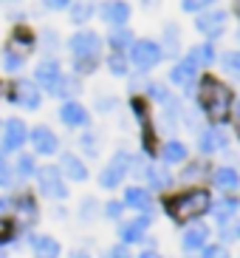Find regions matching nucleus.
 <instances>
[{
    "mask_svg": "<svg viewBox=\"0 0 240 258\" xmlns=\"http://www.w3.org/2000/svg\"><path fill=\"white\" fill-rule=\"evenodd\" d=\"M139 258H164V255H161V252H156V250H144Z\"/></svg>",
    "mask_w": 240,
    "mask_h": 258,
    "instance_id": "obj_50",
    "label": "nucleus"
},
{
    "mask_svg": "<svg viewBox=\"0 0 240 258\" xmlns=\"http://www.w3.org/2000/svg\"><path fill=\"white\" fill-rule=\"evenodd\" d=\"M212 182H215L218 190H223V193H234V190L240 187V176H237L234 167H218L215 176H212Z\"/></svg>",
    "mask_w": 240,
    "mask_h": 258,
    "instance_id": "obj_21",
    "label": "nucleus"
},
{
    "mask_svg": "<svg viewBox=\"0 0 240 258\" xmlns=\"http://www.w3.org/2000/svg\"><path fill=\"white\" fill-rule=\"evenodd\" d=\"M71 54H74V62H76V71L79 74H90L96 71V62H99V54H102V40H99L96 31H76L71 37Z\"/></svg>",
    "mask_w": 240,
    "mask_h": 258,
    "instance_id": "obj_3",
    "label": "nucleus"
},
{
    "mask_svg": "<svg viewBox=\"0 0 240 258\" xmlns=\"http://www.w3.org/2000/svg\"><path fill=\"white\" fill-rule=\"evenodd\" d=\"M6 238H12V224H9L3 216H0V244L6 241Z\"/></svg>",
    "mask_w": 240,
    "mask_h": 258,
    "instance_id": "obj_47",
    "label": "nucleus"
},
{
    "mask_svg": "<svg viewBox=\"0 0 240 258\" xmlns=\"http://www.w3.org/2000/svg\"><path fill=\"white\" fill-rule=\"evenodd\" d=\"M26 139H29V131H26V122L23 119H9L6 125H3V151L12 153V151H20L23 145H26Z\"/></svg>",
    "mask_w": 240,
    "mask_h": 258,
    "instance_id": "obj_9",
    "label": "nucleus"
},
{
    "mask_svg": "<svg viewBox=\"0 0 240 258\" xmlns=\"http://www.w3.org/2000/svg\"><path fill=\"white\" fill-rule=\"evenodd\" d=\"M234 235H237V230H234L232 221H229V224H223V241H234Z\"/></svg>",
    "mask_w": 240,
    "mask_h": 258,
    "instance_id": "obj_48",
    "label": "nucleus"
},
{
    "mask_svg": "<svg viewBox=\"0 0 240 258\" xmlns=\"http://www.w3.org/2000/svg\"><path fill=\"white\" fill-rule=\"evenodd\" d=\"M3 66H6L9 74H17V71L23 69V57H17L15 51H6L3 54Z\"/></svg>",
    "mask_w": 240,
    "mask_h": 258,
    "instance_id": "obj_37",
    "label": "nucleus"
},
{
    "mask_svg": "<svg viewBox=\"0 0 240 258\" xmlns=\"http://www.w3.org/2000/svg\"><path fill=\"white\" fill-rule=\"evenodd\" d=\"M195 74H198V69L189 60H184V62H178V66H173V69H170V80H173L175 85H192Z\"/></svg>",
    "mask_w": 240,
    "mask_h": 258,
    "instance_id": "obj_28",
    "label": "nucleus"
},
{
    "mask_svg": "<svg viewBox=\"0 0 240 258\" xmlns=\"http://www.w3.org/2000/svg\"><path fill=\"white\" fill-rule=\"evenodd\" d=\"M116 105H119L116 97H96V111H102V114L105 111H116Z\"/></svg>",
    "mask_w": 240,
    "mask_h": 258,
    "instance_id": "obj_41",
    "label": "nucleus"
},
{
    "mask_svg": "<svg viewBox=\"0 0 240 258\" xmlns=\"http://www.w3.org/2000/svg\"><path fill=\"white\" fill-rule=\"evenodd\" d=\"M212 216H215V221L218 224H229V221L234 219V213H237V199L229 196V199H220L215 207H209Z\"/></svg>",
    "mask_w": 240,
    "mask_h": 258,
    "instance_id": "obj_27",
    "label": "nucleus"
},
{
    "mask_svg": "<svg viewBox=\"0 0 240 258\" xmlns=\"http://www.w3.org/2000/svg\"><path fill=\"white\" fill-rule=\"evenodd\" d=\"M12 184V167H9L6 159H0V187Z\"/></svg>",
    "mask_w": 240,
    "mask_h": 258,
    "instance_id": "obj_44",
    "label": "nucleus"
},
{
    "mask_svg": "<svg viewBox=\"0 0 240 258\" xmlns=\"http://www.w3.org/2000/svg\"><path fill=\"white\" fill-rule=\"evenodd\" d=\"M130 153H125V151H116V156H113L110 162L105 165V170H102V176H99V184L102 187H107V190H113V187H119L122 182H125V176H128V170H130Z\"/></svg>",
    "mask_w": 240,
    "mask_h": 258,
    "instance_id": "obj_6",
    "label": "nucleus"
},
{
    "mask_svg": "<svg viewBox=\"0 0 240 258\" xmlns=\"http://www.w3.org/2000/svg\"><path fill=\"white\" fill-rule=\"evenodd\" d=\"M99 15H102V20H105L107 26H125L130 20V6L125 3V0H107L105 6L99 9Z\"/></svg>",
    "mask_w": 240,
    "mask_h": 258,
    "instance_id": "obj_13",
    "label": "nucleus"
},
{
    "mask_svg": "<svg viewBox=\"0 0 240 258\" xmlns=\"http://www.w3.org/2000/svg\"><path fill=\"white\" fill-rule=\"evenodd\" d=\"M107 43L113 46V51H128V46H133V31L128 26H113L110 34H107Z\"/></svg>",
    "mask_w": 240,
    "mask_h": 258,
    "instance_id": "obj_25",
    "label": "nucleus"
},
{
    "mask_svg": "<svg viewBox=\"0 0 240 258\" xmlns=\"http://www.w3.org/2000/svg\"><path fill=\"white\" fill-rule=\"evenodd\" d=\"M212 207V196L206 190H187V193H181V196H173L167 202V213H170V219L184 224V221H195L201 219L203 213Z\"/></svg>",
    "mask_w": 240,
    "mask_h": 258,
    "instance_id": "obj_1",
    "label": "nucleus"
},
{
    "mask_svg": "<svg viewBox=\"0 0 240 258\" xmlns=\"http://www.w3.org/2000/svg\"><path fill=\"white\" fill-rule=\"evenodd\" d=\"M34 176H37V187H40L43 196H48V199H68V184H65V179H62L60 167L45 165V167H40Z\"/></svg>",
    "mask_w": 240,
    "mask_h": 258,
    "instance_id": "obj_4",
    "label": "nucleus"
},
{
    "mask_svg": "<svg viewBox=\"0 0 240 258\" xmlns=\"http://www.w3.org/2000/svg\"><path fill=\"white\" fill-rule=\"evenodd\" d=\"M9 99L20 108H29V111L40 108V102H43V97H40V91H37V83H29V80H17V83L12 85Z\"/></svg>",
    "mask_w": 240,
    "mask_h": 258,
    "instance_id": "obj_8",
    "label": "nucleus"
},
{
    "mask_svg": "<svg viewBox=\"0 0 240 258\" xmlns=\"http://www.w3.org/2000/svg\"><path fill=\"white\" fill-rule=\"evenodd\" d=\"M195 69H201V66H212V62L218 60V54H215V46L212 43H201V46H195L192 51H189V57H187Z\"/></svg>",
    "mask_w": 240,
    "mask_h": 258,
    "instance_id": "obj_26",
    "label": "nucleus"
},
{
    "mask_svg": "<svg viewBox=\"0 0 240 258\" xmlns=\"http://www.w3.org/2000/svg\"><path fill=\"white\" fill-rule=\"evenodd\" d=\"M96 213H99L96 199H85V202H82V207H79V216H82L85 221H93V219H96Z\"/></svg>",
    "mask_w": 240,
    "mask_h": 258,
    "instance_id": "obj_36",
    "label": "nucleus"
},
{
    "mask_svg": "<svg viewBox=\"0 0 240 258\" xmlns=\"http://www.w3.org/2000/svg\"><path fill=\"white\" fill-rule=\"evenodd\" d=\"M105 258H133L128 250V244H116V247H110V250L105 252Z\"/></svg>",
    "mask_w": 240,
    "mask_h": 258,
    "instance_id": "obj_42",
    "label": "nucleus"
},
{
    "mask_svg": "<svg viewBox=\"0 0 240 258\" xmlns=\"http://www.w3.org/2000/svg\"><path fill=\"white\" fill-rule=\"evenodd\" d=\"M226 145H229V137H226L223 128H203L201 134H198V151L201 153H218L223 151Z\"/></svg>",
    "mask_w": 240,
    "mask_h": 258,
    "instance_id": "obj_11",
    "label": "nucleus"
},
{
    "mask_svg": "<svg viewBox=\"0 0 240 258\" xmlns=\"http://www.w3.org/2000/svg\"><path fill=\"white\" fill-rule=\"evenodd\" d=\"M184 159H187V145L178 142V139L164 142V148H161V162L164 165H181Z\"/></svg>",
    "mask_w": 240,
    "mask_h": 258,
    "instance_id": "obj_23",
    "label": "nucleus"
},
{
    "mask_svg": "<svg viewBox=\"0 0 240 258\" xmlns=\"http://www.w3.org/2000/svg\"><path fill=\"white\" fill-rule=\"evenodd\" d=\"M201 105L203 111H206V116H212V119H229L232 116V105H234V97H232V88H226L223 83H218V80H212V77H206L201 83Z\"/></svg>",
    "mask_w": 240,
    "mask_h": 258,
    "instance_id": "obj_2",
    "label": "nucleus"
},
{
    "mask_svg": "<svg viewBox=\"0 0 240 258\" xmlns=\"http://www.w3.org/2000/svg\"><path fill=\"white\" fill-rule=\"evenodd\" d=\"M34 46H37V40H34V34H31V31L15 29V34H12V48H9V51H15L17 57H26V54H29Z\"/></svg>",
    "mask_w": 240,
    "mask_h": 258,
    "instance_id": "obj_24",
    "label": "nucleus"
},
{
    "mask_svg": "<svg viewBox=\"0 0 240 258\" xmlns=\"http://www.w3.org/2000/svg\"><path fill=\"white\" fill-rule=\"evenodd\" d=\"M144 179L150 182V190H167L173 184V176L167 173V167L161 165H147L144 167Z\"/></svg>",
    "mask_w": 240,
    "mask_h": 258,
    "instance_id": "obj_22",
    "label": "nucleus"
},
{
    "mask_svg": "<svg viewBox=\"0 0 240 258\" xmlns=\"http://www.w3.org/2000/svg\"><path fill=\"white\" fill-rule=\"evenodd\" d=\"M226 20H229V15H226V12H220V9H212V12H203V15H198L195 29L201 31L203 37L215 40V37H220V34L226 31Z\"/></svg>",
    "mask_w": 240,
    "mask_h": 258,
    "instance_id": "obj_7",
    "label": "nucleus"
},
{
    "mask_svg": "<svg viewBox=\"0 0 240 258\" xmlns=\"http://www.w3.org/2000/svg\"><path fill=\"white\" fill-rule=\"evenodd\" d=\"M15 170H17V176L29 179V176L37 173V159H34L31 153H20V156H17V162H15Z\"/></svg>",
    "mask_w": 240,
    "mask_h": 258,
    "instance_id": "obj_32",
    "label": "nucleus"
},
{
    "mask_svg": "<svg viewBox=\"0 0 240 258\" xmlns=\"http://www.w3.org/2000/svg\"><path fill=\"white\" fill-rule=\"evenodd\" d=\"M206 241H209V227L206 224H192V227L184 230V235H181V247H184V252H201L203 247H206Z\"/></svg>",
    "mask_w": 240,
    "mask_h": 258,
    "instance_id": "obj_12",
    "label": "nucleus"
},
{
    "mask_svg": "<svg viewBox=\"0 0 240 258\" xmlns=\"http://www.w3.org/2000/svg\"><path fill=\"white\" fill-rule=\"evenodd\" d=\"M60 241L51 238V235H34L31 238V252L34 258H60Z\"/></svg>",
    "mask_w": 240,
    "mask_h": 258,
    "instance_id": "obj_18",
    "label": "nucleus"
},
{
    "mask_svg": "<svg viewBox=\"0 0 240 258\" xmlns=\"http://www.w3.org/2000/svg\"><path fill=\"white\" fill-rule=\"evenodd\" d=\"M147 227H150V216H139V219L133 221H125L119 227V238L122 244H136V241H144V233H147Z\"/></svg>",
    "mask_w": 240,
    "mask_h": 258,
    "instance_id": "obj_14",
    "label": "nucleus"
},
{
    "mask_svg": "<svg viewBox=\"0 0 240 258\" xmlns=\"http://www.w3.org/2000/svg\"><path fill=\"white\" fill-rule=\"evenodd\" d=\"M122 210H125L122 202H107V205H105V216H107V219H119Z\"/></svg>",
    "mask_w": 240,
    "mask_h": 258,
    "instance_id": "obj_45",
    "label": "nucleus"
},
{
    "mask_svg": "<svg viewBox=\"0 0 240 258\" xmlns=\"http://www.w3.org/2000/svg\"><path fill=\"white\" fill-rule=\"evenodd\" d=\"M12 210H15L20 219H26V221L37 219V205H34V199H29V196H23V199H17V202H12Z\"/></svg>",
    "mask_w": 240,
    "mask_h": 258,
    "instance_id": "obj_31",
    "label": "nucleus"
},
{
    "mask_svg": "<svg viewBox=\"0 0 240 258\" xmlns=\"http://www.w3.org/2000/svg\"><path fill=\"white\" fill-rule=\"evenodd\" d=\"M203 162H198V165H187L184 167V173H181V182H192V179H201L203 176Z\"/></svg>",
    "mask_w": 240,
    "mask_h": 258,
    "instance_id": "obj_38",
    "label": "nucleus"
},
{
    "mask_svg": "<svg viewBox=\"0 0 240 258\" xmlns=\"http://www.w3.org/2000/svg\"><path fill=\"white\" fill-rule=\"evenodd\" d=\"M79 91H82V85H79L76 77H60V80L48 88V94L57 97V99H71V97H76Z\"/></svg>",
    "mask_w": 240,
    "mask_h": 258,
    "instance_id": "obj_19",
    "label": "nucleus"
},
{
    "mask_svg": "<svg viewBox=\"0 0 240 258\" xmlns=\"http://www.w3.org/2000/svg\"><path fill=\"white\" fill-rule=\"evenodd\" d=\"M125 207H133V210H142V213H153V199H150V190L144 187H128L125 190Z\"/></svg>",
    "mask_w": 240,
    "mask_h": 258,
    "instance_id": "obj_17",
    "label": "nucleus"
},
{
    "mask_svg": "<svg viewBox=\"0 0 240 258\" xmlns=\"http://www.w3.org/2000/svg\"><path fill=\"white\" fill-rule=\"evenodd\" d=\"M71 23L82 26L90 20V15H93V0H76V3H71Z\"/></svg>",
    "mask_w": 240,
    "mask_h": 258,
    "instance_id": "obj_30",
    "label": "nucleus"
},
{
    "mask_svg": "<svg viewBox=\"0 0 240 258\" xmlns=\"http://www.w3.org/2000/svg\"><path fill=\"white\" fill-rule=\"evenodd\" d=\"M220 66L229 77H240V54L237 51H226L220 54Z\"/></svg>",
    "mask_w": 240,
    "mask_h": 258,
    "instance_id": "obj_34",
    "label": "nucleus"
},
{
    "mask_svg": "<svg viewBox=\"0 0 240 258\" xmlns=\"http://www.w3.org/2000/svg\"><path fill=\"white\" fill-rule=\"evenodd\" d=\"M161 48V54H167V57H178L181 54V31L178 26H167L164 29V43H158Z\"/></svg>",
    "mask_w": 240,
    "mask_h": 258,
    "instance_id": "obj_29",
    "label": "nucleus"
},
{
    "mask_svg": "<svg viewBox=\"0 0 240 258\" xmlns=\"http://www.w3.org/2000/svg\"><path fill=\"white\" fill-rule=\"evenodd\" d=\"M29 139L34 145V153H40V156H54V153L60 151V139L54 137V131L45 128V125H37L29 134Z\"/></svg>",
    "mask_w": 240,
    "mask_h": 258,
    "instance_id": "obj_10",
    "label": "nucleus"
},
{
    "mask_svg": "<svg viewBox=\"0 0 240 258\" xmlns=\"http://www.w3.org/2000/svg\"><path fill=\"white\" fill-rule=\"evenodd\" d=\"M60 77H62V71H60V62L57 60H43L37 66V71H34V80H37L40 85H45V88H51Z\"/></svg>",
    "mask_w": 240,
    "mask_h": 258,
    "instance_id": "obj_20",
    "label": "nucleus"
},
{
    "mask_svg": "<svg viewBox=\"0 0 240 258\" xmlns=\"http://www.w3.org/2000/svg\"><path fill=\"white\" fill-rule=\"evenodd\" d=\"M201 258H229V252H226L223 247H203Z\"/></svg>",
    "mask_w": 240,
    "mask_h": 258,
    "instance_id": "obj_43",
    "label": "nucleus"
},
{
    "mask_svg": "<svg viewBox=\"0 0 240 258\" xmlns=\"http://www.w3.org/2000/svg\"><path fill=\"white\" fill-rule=\"evenodd\" d=\"M45 9H51V12H60V9H68L71 6V0H43Z\"/></svg>",
    "mask_w": 240,
    "mask_h": 258,
    "instance_id": "obj_46",
    "label": "nucleus"
},
{
    "mask_svg": "<svg viewBox=\"0 0 240 258\" xmlns=\"http://www.w3.org/2000/svg\"><path fill=\"white\" fill-rule=\"evenodd\" d=\"M215 0H181V9L184 12H203V9H209Z\"/></svg>",
    "mask_w": 240,
    "mask_h": 258,
    "instance_id": "obj_39",
    "label": "nucleus"
},
{
    "mask_svg": "<svg viewBox=\"0 0 240 258\" xmlns=\"http://www.w3.org/2000/svg\"><path fill=\"white\" fill-rule=\"evenodd\" d=\"M71 258H90V255L85 250H74V252H71Z\"/></svg>",
    "mask_w": 240,
    "mask_h": 258,
    "instance_id": "obj_51",
    "label": "nucleus"
},
{
    "mask_svg": "<svg viewBox=\"0 0 240 258\" xmlns=\"http://www.w3.org/2000/svg\"><path fill=\"white\" fill-rule=\"evenodd\" d=\"M9 210H12V202L0 196V216H3V213H9Z\"/></svg>",
    "mask_w": 240,
    "mask_h": 258,
    "instance_id": "obj_49",
    "label": "nucleus"
},
{
    "mask_svg": "<svg viewBox=\"0 0 240 258\" xmlns=\"http://www.w3.org/2000/svg\"><path fill=\"white\" fill-rule=\"evenodd\" d=\"M60 119L65 122L68 128H85L88 125V111H85L79 102H65V105L60 108Z\"/></svg>",
    "mask_w": 240,
    "mask_h": 258,
    "instance_id": "obj_16",
    "label": "nucleus"
},
{
    "mask_svg": "<svg viewBox=\"0 0 240 258\" xmlns=\"http://www.w3.org/2000/svg\"><path fill=\"white\" fill-rule=\"evenodd\" d=\"M147 97L164 105L167 99H170V91H167V85H164V83H150V85H147Z\"/></svg>",
    "mask_w": 240,
    "mask_h": 258,
    "instance_id": "obj_35",
    "label": "nucleus"
},
{
    "mask_svg": "<svg viewBox=\"0 0 240 258\" xmlns=\"http://www.w3.org/2000/svg\"><path fill=\"white\" fill-rule=\"evenodd\" d=\"M107 69H110L113 77H128L130 69H128V57L122 51H113L110 57H107Z\"/></svg>",
    "mask_w": 240,
    "mask_h": 258,
    "instance_id": "obj_33",
    "label": "nucleus"
},
{
    "mask_svg": "<svg viewBox=\"0 0 240 258\" xmlns=\"http://www.w3.org/2000/svg\"><path fill=\"white\" fill-rule=\"evenodd\" d=\"M130 57H133V62L139 66V71H150L161 62L164 54H161V46H158L156 40H133Z\"/></svg>",
    "mask_w": 240,
    "mask_h": 258,
    "instance_id": "obj_5",
    "label": "nucleus"
},
{
    "mask_svg": "<svg viewBox=\"0 0 240 258\" xmlns=\"http://www.w3.org/2000/svg\"><path fill=\"white\" fill-rule=\"evenodd\" d=\"M79 145H82V151L88 153V156H96L99 151V142H96V134H85L82 139H79Z\"/></svg>",
    "mask_w": 240,
    "mask_h": 258,
    "instance_id": "obj_40",
    "label": "nucleus"
},
{
    "mask_svg": "<svg viewBox=\"0 0 240 258\" xmlns=\"http://www.w3.org/2000/svg\"><path fill=\"white\" fill-rule=\"evenodd\" d=\"M60 173L68 176L71 182H85V179H88V167H85V162L79 159V156L62 153L60 156Z\"/></svg>",
    "mask_w": 240,
    "mask_h": 258,
    "instance_id": "obj_15",
    "label": "nucleus"
}]
</instances>
